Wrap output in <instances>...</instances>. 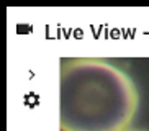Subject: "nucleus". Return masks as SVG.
Wrapping results in <instances>:
<instances>
[{
    "mask_svg": "<svg viewBox=\"0 0 149 131\" xmlns=\"http://www.w3.org/2000/svg\"><path fill=\"white\" fill-rule=\"evenodd\" d=\"M139 105L131 77L103 59L75 57L61 67L62 131H126Z\"/></svg>",
    "mask_w": 149,
    "mask_h": 131,
    "instance_id": "f257e3e1",
    "label": "nucleus"
},
{
    "mask_svg": "<svg viewBox=\"0 0 149 131\" xmlns=\"http://www.w3.org/2000/svg\"><path fill=\"white\" fill-rule=\"evenodd\" d=\"M126 131H138V130H126Z\"/></svg>",
    "mask_w": 149,
    "mask_h": 131,
    "instance_id": "f03ea898",
    "label": "nucleus"
}]
</instances>
